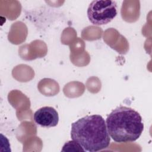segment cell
I'll return each mask as SVG.
<instances>
[{
  "label": "cell",
  "instance_id": "4",
  "mask_svg": "<svg viewBox=\"0 0 152 152\" xmlns=\"http://www.w3.org/2000/svg\"><path fill=\"white\" fill-rule=\"evenodd\" d=\"M33 119L37 125L42 127L50 128L58 125L59 115L58 112L53 107L45 106L35 112Z\"/></svg>",
  "mask_w": 152,
  "mask_h": 152
},
{
  "label": "cell",
  "instance_id": "3",
  "mask_svg": "<svg viewBox=\"0 0 152 152\" xmlns=\"http://www.w3.org/2000/svg\"><path fill=\"white\" fill-rule=\"evenodd\" d=\"M87 13L89 21L93 24H106L117 15L116 2L111 0L93 1L90 4Z\"/></svg>",
  "mask_w": 152,
  "mask_h": 152
},
{
  "label": "cell",
  "instance_id": "1",
  "mask_svg": "<svg viewBox=\"0 0 152 152\" xmlns=\"http://www.w3.org/2000/svg\"><path fill=\"white\" fill-rule=\"evenodd\" d=\"M71 137L89 152L105 149L110 142L106 121L99 115L86 116L72 123Z\"/></svg>",
  "mask_w": 152,
  "mask_h": 152
},
{
  "label": "cell",
  "instance_id": "5",
  "mask_svg": "<svg viewBox=\"0 0 152 152\" xmlns=\"http://www.w3.org/2000/svg\"><path fill=\"white\" fill-rule=\"evenodd\" d=\"M62 151H85L83 147L76 141L72 140L69 141L65 143L62 148Z\"/></svg>",
  "mask_w": 152,
  "mask_h": 152
},
{
  "label": "cell",
  "instance_id": "2",
  "mask_svg": "<svg viewBox=\"0 0 152 152\" xmlns=\"http://www.w3.org/2000/svg\"><path fill=\"white\" fill-rule=\"evenodd\" d=\"M106 125L110 138L120 143L136 141L144 129L140 113L126 106H119L112 110L106 118Z\"/></svg>",
  "mask_w": 152,
  "mask_h": 152
}]
</instances>
